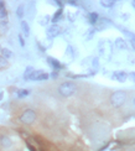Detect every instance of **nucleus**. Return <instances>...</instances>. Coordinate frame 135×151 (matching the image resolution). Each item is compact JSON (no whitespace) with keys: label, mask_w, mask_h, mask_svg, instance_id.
Here are the masks:
<instances>
[{"label":"nucleus","mask_w":135,"mask_h":151,"mask_svg":"<svg viewBox=\"0 0 135 151\" xmlns=\"http://www.w3.org/2000/svg\"><path fill=\"white\" fill-rule=\"evenodd\" d=\"M77 91V87L74 83H72V82H65V83H62L58 88V92L61 96L63 97H71L73 96V94L76 93Z\"/></svg>","instance_id":"obj_1"},{"label":"nucleus","mask_w":135,"mask_h":151,"mask_svg":"<svg viewBox=\"0 0 135 151\" xmlns=\"http://www.w3.org/2000/svg\"><path fill=\"white\" fill-rule=\"evenodd\" d=\"M126 100V94L125 92L123 91H118V92H114L112 94L110 97V103L113 106H115V108H119V106H121Z\"/></svg>","instance_id":"obj_2"},{"label":"nucleus","mask_w":135,"mask_h":151,"mask_svg":"<svg viewBox=\"0 0 135 151\" xmlns=\"http://www.w3.org/2000/svg\"><path fill=\"white\" fill-rule=\"evenodd\" d=\"M35 119H36V113L32 110V109H27V110H25L21 116H20V120L24 123V124H32L35 122Z\"/></svg>","instance_id":"obj_3"},{"label":"nucleus","mask_w":135,"mask_h":151,"mask_svg":"<svg viewBox=\"0 0 135 151\" xmlns=\"http://www.w3.org/2000/svg\"><path fill=\"white\" fill-rule=\"evenodd\" d=\"M47 78H48V73H46L45 71H32L27 77V79L31 81H45Z\"/></svg>","instance_id":"obj_4"},{"label":"nucleus","mask_w":135,"mask_h":151,"mask_svg":"<svg viewBox=\"0 0 135 151\" xmlns=\"http://www.w3.org/2000/svg\"><path fill=\"white\" fill-rule=\"evenodd\" d=\"M114 78L115 79H118L119 82H125L126 81V78H128V74L124 72V71H115L114 72Z\"/></svg>","instance_id":"obj_5"},{"label":"nucleus","mask_w":135,"mask_h":151,"mask_svg":"<svg viewBox=\"0 0 135 151\" xmlns=\"http://www.w3.org/2000/svg\"><path fill=\"white\" fill-rule=\"evenodd\" d=\"M60 31H61V29L57 26V25H52L48 30H47V35L50 36V37H56L57 35L60 34Z\"/></svg>","instance_id":"obj_6"},{"label":"nucleus","mask_w":135,"mask_h":151,"mask_svg":"<svg viewBox=\"0 0 135 151\" xmlns=\"http://www.w3.org/2000/svg\"><path fill=\"white\" fill-rule=\"evenodd\" d=\"M11 140H10V137L9 136H0V145H1L3 147H10L11 146Z\"/></svg>","instance_id":"obj_7"},{"label":"nucleus","mask_w":135,"mask_h":151,"mask_svg":"<svg viewBox=\"0 0 135 151\" xmlns=\"http://www.w3.org/2000/svg\"><path fill=\"white\" fill-rule=\"evenodd\" d=\"M47 62H48V63L52 66L53 68H56V70H61V68H63V66L60 63V62L57 61V60H55V58H52V57H48V58H47Z\"/></svg>","instance_id":"obj_8"},{"label":"nucleus","mask_w":135,"mask_h":151,"mask_svg":"<svg viewBox=\"0 0 135 151\" xmlns=\"http://www.w3.org/2000/svg\"><path fill=\"white\" fill-rule=\"evenodd\" d=\"M6 9L3 1H0V20H6Z\"/></svg>","instance_id":"obj_9"},{"label":"nucleus","mask_w":135,"mask_h":151,"mask_svg":"<svg viewBox=\"0 0 135 151\" xmlns=\"http://www.w3.org/2000/svg\"><path fill=\"white\" fill-rule=\"evenodd\" d=\"M21 30L25 36H29L30 35V26L26 21H21Z\"/></svg>","instance_id":"obj_10"},{"label":"nucleus","mask_w":135,"mask_h":151,"mask_svg":"<svg viewBox=\"0 0 135 151\" xmlns=\"http://www.w3.org/2000/svg\"><path fill=\"white\" fill-rule=\"evenodd\" d=\"M1 55H3L1 57H4V58L6 60V58H10V57H11L12 52L10 51V50H8V48H3V50H1Z\"/></svg>","instance_id":"obj_11"},{"label":"nucleus","mask_w":135,"mask_h":151,"mask_svg":"<svg viewBox=\"0 0 135 151\" xmlns=\"http://www.w3.org/2000/svg\"><path fill=\"white\" fill-rule=\"evenodd\" d=\"M98 12H91L89 14V22L91 24H95V21L98 20Z\"/></svg>","instance_id":"obj_12"},{"label":"nucleus","mask_w":135,"mask_h":151,"mask_svg":"<svg viewBox=\"0 0 135 151\" xmlns=\"http://www.w3.org/2000/svg\"><path fill=\"white\" fill-rule=\"evenodd\" d=\"M29 91L27 89H20V91H17V97L19 98H24V97H27L29 96Z\"/></svg>","instance_id":"obj_13"},{"label":"nucleus","mask_w":135,"mask_h":151,"mask_svg":"<svg viewBox=\"0 0 135 151\" xmlns=\"http://www.w3.org/2000/svg\"><path fill=\"white\" fill-rule=\"evenodd\" d=\"M61 16H62V9H60L58 11H56V14H55V16L52 17V22H57L61 19Z\"/></svg>","instance_id":"obj_14"},{"label":"nucleus","mask_w":135,"mask_h":151,"mask_svg":"<svg viewBox=\"0 0 135 151\" xmlns=\"http://www.w3.org/2000/svg\"><path fill=\"white\" fill-rule=\"evenodd\" d=\"M100 4L104 6V8H110V6L114 5V1H112V0H102Z\"/></svg>","instance_id":"obj_15"},{"label":"nucleus","mask_w":135,"mask_h":151,"mask_svg":"<svg viewBox=\"0 0 135 151\" xmlns=\"http://www.w3.org/2000/svg\"><path fill=\"white\" fill-rule=\"evenodd\" d=\"M115 43H117V46H118L119 48H126V43H125V41H123L121 39H117Z\"/></svg>","instance_id":"obj_16"},{"label":"nucleus","mask_w":135,"mask_h":151,"mask_svg":"<svg viewBox=\"0 0 135 151\" xmlns=\"http://www.w3.org/2000/svg\"><path fill=\"white\" fill-rule=\"evenodd\" d=\"M16 14H17L19 17H22V16H24V6H22V5H20V6L17 8Z\"/></svg>","instance_id":"obj_17"},{"label":"nucleus","mask_w":135,"mask_h":151,"mask_svg":"<svg viewBox=\"0 0 135 151\" xmlns=\"http://www.w3.org/2000/svg\"><path fill=\"white\" fill-rule=\"evenodd\" d=\"M126 32V31H125ZM128 34V36L130 37V43H131V46H133V48L135 50V36L133 35V34H130V32H126Z\"/></svg>","instance_id":"obj_18"},{"label":"nucleus","mask_w":135,"mask_h":151,"mask_svg":"<svg viewBox=\"0 0 135 151\" xmlns=\"http://www.w3.org/2000/svg\"><path fill=\"white\" fill-rule=\"evenodd\" d=\"M6 66H8V61H6L4 57L0 56V68H1V67H6Z\"/></svg>","instance_id":"obj_19"},{"label":"nucleus","mask_w":135,"mask_h":151,"mask_svg":"<svg viewBox=\"0 0 135 151\" xmlns=\"http://www.w3.org/2000/svg\"><path fill=\"white\" fill-rule=\"evenodd\" d=\"M19 41H20V45L21 46H25V41H24V37L21 35H19Z\"/></svg>","instance_id":"obj_20"},{"label":"nucleus","mask_w":135,"mask_h":151,"mask_svg":"<svg viewBox=\"0 0 135 151\" xmlns=\"http://www.w3.org/2000/svg\"><path fill=\"white\" fill-rule=\"evenodd\" d=\"M128 77H129L131 81H134V82H135V72H131L129 76H128Z\"/></svg>","instance_id":"obj_21"},{"label":"nucleus","mask_w":135,"mask_h":151,"mask_svg":"<svg viewBox=\"0 0 135 151\" xmlns=\"http://www.w3.org/2000/svg\"><path fill=\"white\" fill-rule=\"evenodd\" d=\"M52 77H53V78L57 77V72H52Z\"/></svg>","instance_id":"obj_22"},{"label":"nucleus","mask_w":135,"mask_h":151,"mask_svg":"<svg viewBox=\"0 0 135 151\" xmlns=\"http://www.w3.org/2000/svg\"><path fill=\"white\" fill-rule=\"evenodd\" d=\"M29 146V149H30V151H35V149L32 147V146H31V145H27Z\"/></svg>","instance_id":"obj_23"},{"label":"nucleus","mask_w":135,"mask_h":151,"mask_svg":"<svg viewBox=\"0 0 135 151\" xmlns=\"http://www.w3.org/2000/svg\"><path fill=\"white\" fill-rule=\"evenodd\" d=\"M68 3H69V4H72V5H77V3H76V1H68Z\"/></svg>","instance_id":"obj_24"},{"label":"nucleus","mask_w":135,"mask_h":151,"mask_svg":"<svg viewBox=\"0 0 135 151\" xmlns=\"http://www.w3.org/2000/svg\"><path fill=\"white\" fill-rule=\"evenodd\" d=\"M3 98V93H0V99H1Z\"/></svg>","instance_id":"obj_25"},{"label":"nucleus","mask_w":135,"mask_h":151,"mask_svg":"<svg viewBox=\"0 0 135 151\" xmlns=\"http://www.w3.org/2000/svg\"><path fill=\"white\" fill-rule=\"evenodd\" d=\"M134 105H135V98H134Z\"/></svg>","instance_id":"obj_26"},{"label":"nucleus","mask_w":135,"mask_h":151,"mask_svg":"<svg viewBox=\"0 0 135 151\" xmlns=\"http://www.w3.org/2000/svg\"><path fill=\"white\" fill-rule=\"evenodd\" d=\"M133 4H135V1H133Z\"/></svg>","instance_id":"obj_27"},{"label":"nucleus","mask_w":135,"mask_h":151,"mask_svg":"<svg viewBox=\"0 0 135 151\" xmlns=\"http://www.w3.org/2000/svg\"><path fill=\"white\" fill-rule=\"evenodd\" d=\"M0 50H1V47H0Z\"/></svg>","instance_id":"obj_28"}]
</instances>
